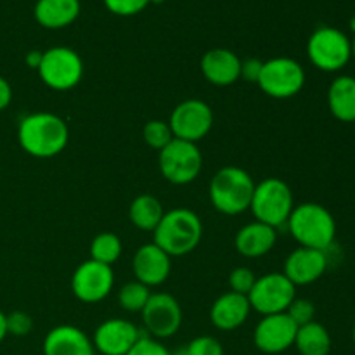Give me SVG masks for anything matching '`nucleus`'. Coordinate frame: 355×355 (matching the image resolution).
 Here are the masks:
<instances>
[{"mask_svg": "<svg viewBox=\"0 0 355 355\" xmlns=\"http://www.w3.org/2000/svg\"><path fill=\"white\" fill-rule=\"evenodd\" d=\"M21 149L33 158L47 159L61 155L69 141V128L61 116L49 111L26 114L17 125Z\"/></svg>", "mask_w": 355, "mask_h": 355, "instance_id": "obj_1", "label": "nucleus"}, {"mask_svg": "<svg viewBox=\"0 0 355 355\" xmlns=\"http://www.w3.org/2000/svg\"><path fill=\"white\" fill-rule=\"evenodd\" d=\"M203 238L201 218L189 208L165 211L153 232V243L170 257H184L194 252Z\"/></svg>", "mask_w": 355, "mask_h": 355, "instance_id": "obj_2", "label": "nucleus"}, {"mask_svg": "<svg viewBox=\"0 0 355 355\" xmlns=\"http://www.w3.org/2000/svg\"><path fill=\"white\" fill-rule=\"evenodd\" d=\"M286 225L295 241L304 248L326 252L336 238L335 217L319 203L297 205Z\"/></svg>", "mask_w": 355, "mask_h": 355, "instance_id": "obj_3", "label": "nucleus"}, {"mask_svg": "<svg viewBox=\"0 0 355 355\" xmlns=\"http://www.w3.org/2000/svg\"><path fill=\"white\" fill-rule=\"evenodd\" d=\"M255 182L241 166H222L210 180V201L224 215H239L250 210Z\"/></svg>", "mask_w": 355, "mask_h": 355, "instance_id": "obj_4", "label": "nucleus"}, {"mask_svg": "<svg viewBox=\"0 0 355 355\" xmlns=\"http://www.w3.org/2000/svg\"><path fill=\"white\" fill-rule=\"evenodd\" d=\"M293 208V193L283 179L267 177L262 182L255 184L252 203H250V210L255 220L277 229L286 224Z\"/></svg>", "mask_w": 355, "mask_h": 355, "instance_id": "obj_5", "label": "nucleus"}, {"mask_svg": "<svg viewBox=\"0 0 355 355\" xmlns=\"http://www.w3.org/2000/svg\"><path fill=\"white\" fill-rule=\"evenodd\" d=\"M307 55L321 71L336 73L352 59V40L338 28L321 26L309 37Z\"/></svg>", "mask_w": 355, "mask_h": 355, "instance_id": "obj_6", "label": "nucleus"}, {"mask_svg": "<svg viewBox=\"0 0 355 355\" xmlns=\"http://www.w3.org/2000/svg\"><path fill=\"white\" fill-rule=\"evenodd\" d=\"M37 71L49 89L64 92L75 89L82 82L83 61L76 51L59 45L42 52Z\"/></svg>", "mask_w": 355, "mask_h": 355, "instance_id": "obj_7", "label": "nucleus"}, {"mask_svg": "<svg viewBox=\"0 0 355 355\" xmlns=\"http://www.w3.org/2000/svg\"><path fill=\"white\" fill-rule=\"evenodd\" d=\"M162 175L175 186H186L198 179L203 168V155L194 142L173 139L158 155Z\"/></svg>", "mask_w": 355, "mask_h": 355, "instance_id": "obj_8", "label": "nucleus"}, {"mask_svg": "<svg viewBox=\"0 0 355 355\" xmlns=\"http://www.w3.org/2000/svg\"><path fill=\"white\" fill-rule=\"evenodd\" d=\"M259 87L272 99H290L305 85V69L291 58H272L262 62Z\"/></svg>", "mask_w": 355, "mask_h": 355, "instance_id": "obj_9", "label": "nucleus"}, {"mask_svg": "<svg viewBox=\"0 0 355 355\" xmlns=\"http://www.w3.org/2000/svg\"><path fill=\"white\" fill-rule=\"evenodd\" d=\"M297 298V286L283 272H269L257 277L248 302L252 311L262 315L283 314Z\"/></svg>", "mask_w": 355, "mask_h": 355, "instance_id": "obj_10", "label": "nucleus"}, {"mask_svg": "<svg viewBox=\"0 0 355 355\" xmlns=\"http://www.w3.org/2000/svg\"><path fill=\"white\" fill-rule=\"evenodd\" d=\"M168 125L173 137L198 144L214 127V111L201 99L182 101L173 107Z\"/></svg>", "mask_w": 355, "mask_h": 355, "instance_id": "obj_11", "label": "nucleus"}, {"mask_svg": "<svg viewBox=\"0 0 355 355\" xmlns=\"http://www.w3.org/2000/svg\"><path fill=\"white\" fill-rule=\"evenodd\" d=\"M142 324L151 338L166 340L177 335L182 326V309L170 293H151L148 304L141 312Z\"/></svg>", "mask_w": 355, "mask_h": 355, "instance_id": "obj_12", "label": "nucleus"}, {"mask_svg": "<svg viewBox=\"0 0 355 355\" xmlns=\"http://www.w3.org/2000/svg\"><path fill=\"white\" fill-rule=\"evenodd\" d=\"M114 272L111 266L89 259L80 263L71 276V291L83 304H97L111 293Z\"/></svg>", "mask_w": 355, "mask_h": 355, "instance_id": "obj_13", "label": "nucleus"}, {"mask_svg": "<svg viewBox=\"0 0 355 355\" xmlns=\"http://www.w3.org/2000/svg\"><path fill=\"white\" fill-rule=\"evenodd\" d=\"M297 331L298 326L291 321L286 312L262 315L259 324L253 329V343L263 354H283L293 347Z\"/></svg>", "mask_w": 355, "mask_h": 355, "instance_id": "obj_14", "label": "nucleus"}, {"mask_svg": "<svg viewBox=\"0 0 355 355\" xmlns=\"http://www.w3.org/2000/svg\"><path fill=\"white\" fill-rule=\"evenodd\" d=\"M141 336V331L134 322L113 318L97 326L92 343L94 349L103 355H127Z\"/></svg>", "mask_w": 355, "mask_h": 355, "instance_id": "obj_15", "label": "nucleus"}, {"mask_svg": "<svg viewBox=\"0 0 355 355\" xmlns=\"http://www.w3.org/2000/svg\"><path fill=\"white\" fill-rule=\"evenodd\" d=\"M135 281L148 288L159 286L168 279L172 272V257L163 252L155 243H146L135 252L132 260Z\"/></svg>", "mask_w": 355, "mask_h": 355, "instance_id": "obj_16", "label": "nucleus"}, {"mask_svg": "<svg viewBox=\"0 0 355 355\" xmlns=\"http://www.w3.org/2000/svg\"><path fill=\"white\" fill-rule=\"evenodd\" d=\"M328 269V257L326 252L312 248L293 250L284 260L283 274L295 284V286H307L315 283L324 276Z\"/></svg>", "mask_w": 355, "mask_h": 355, "instance_id": "obj_17", "label": "nucleus"}, {"mask_svg": "<svg viewBox=\"0 0 355 355\" xmlns=\"http://www.w3.org/2000/svg\"><path fill=\"white\" fill-rule=\"evenodd\" d=\"M201 73L217 87H229L241 78V59L229 49H211L201 58Z\"/></svg>", "mask_w": 355, "mask_h": 355, "instance_id": "obj_18", "label": "nucleus"}, {"mask_svg": "<svg viewBox=\"0 0 355 355\" xmlns=\"http://www.w3.org/2000/svg\"><path fill=\"white\" fill-rule=\"evenodd\" d=\"M44 355H96L85 331L71 324L55 326L45 335Z\"/></svg>", "mask_w": 355, "mask_h": 355, "instance_id": "obj_19", "label": "nucleus"}, {"mask_svg": "<svg viewBox=\"0 0 355 355\" xmlns=\"http://www.w3.org/2000/svg\"><path fill=\"white\" fill-rule=\"evenodd\" d=\"M250 312L252 307L248 297L229 290L211 304L210 321L220 331H234L245 324L246 319L250 318Z\"/></svg>", "mask_w": 355, "mask_h": 355, "instance_id": "obj_20", "label": "nucleus"}, {"mask_svg": "<svg viewBox=\"0 0 355 355\" xmlns=\"http://www.w3.org/2000/svg\"><path fill=\"white\" fill-rule=\"evenodd\" d=\"M277 241V229L255 220L243 225L234 238V246L239 255L246 259H259L267 255Z\"/></svg>", "mask_w": 355, "mask_h": 355, "instance_id": "obj_21", "label": "nucleus"}, {"mask_svg": "<svg viewBox=\"0 0 355 355\" xmlns=\"http://www.w3.org/2000/svg\"><path fill=\"white\" fill-rule=\"evenodd\" d=\"M80 10V0H37L33 16L40 26L47 30H61L75 23Z\"/></svg>", "mask_w": 355, "mask_h": 355, "instance_id": "obj_22", "label": "nucleus"}, {"mask_svg": "<svg viewBox=\"0 0 355 355\" xmlns=\"http://www.w3.org/2000/svg\"><path fill=\"white\" fill-rule=\"evenodd\" d=\"M328 107L336 120L355 123V78L350 75L336 76L328 89Z\"/></svg>", "mask_w": 355, "mask_h": 355, "instance_id": "obj_23", "label": "nucleus"}, {"mask_svg": "<svg viewBox=\"0 0 355 355\" xmlns=\"http://www.w3.org/2000/svg\"><path fill=\"white\" fill-rule=\"evenodd\" d=\"M163 215H165V210H163L162 201L153 194H139L128 208V218L132 225L146 232H155Z\"/></svg>", "mask_w": 355, "mask_h": 355, "instance_id": "obj_24", "label": "nucleus"}, {"mask_svg": "<svg viewBox=\"0 0 355 355\" xmlns=\"http://www.w3.org/2000/svg\"><path fill=\"white\" fill-rule=\"evenodd\" d=\"M293 347L300 355H329L331 352V336L326 326L312 321L309 324L298 326Z\"/></svg>", "mask_w": 355, "mask_h": 355, "instance_id": "obj_25", "label": "nucleus"}, {"mask_svg": "<svg viewBox=\"0 0 355 355\" xmlns=\"http://www.w3.org/2000/svg\"><path fill=\"white\" fill-rule=\"evenodd\" d=\"M121 239L114 232H101L90 243V259L104 266H113L121 255Z\"/></svg>", "mask_w": 355, "mask_h": 355, "instance_id": "obj_26", "label": "nucleus"}, {"mask_svg": "<svg viewBox=\"0 0 355 355\" xmlns=\"http://www.w3.org/2000/svg\"><path fill=\"white\" fill-rule=\"evenodd\" d=\"M149 290L151 288L139 283V281L123 284L121 290L118 291V304L127 312H142L144 305L148 304L149 297H151V291Z\"/></svg>", "mask_w": 355, "mask_h": 355, "instance_id": "obj_27", "label": "nucleus"}, {"mask_svg": "<svg viewBox=\"0 0 355 355\" xmlns=\"http://www.w3.org/2000/svg\"><path fill=\"white\" fill-rule=\"evenodd\" d=\"M142 139H144V142L149 148L156 149V151H162L175 137H173L168 121L149 120L144 125V128H142Z\"/></svg>", "mask_w": 355, "mask_h": 355, "instance_id": "obj_28", "label": "nucleus"}, {"mask_svg": "<svg viewBox=\"0 0 355 355\" xmlns=\"http://www.w3.org/2000/svg\"><path fill=\"white\" fill-rule=\"evenodd\" d=\"M255 281V272H253L252 269H248V267H236V269L231 270V274H229V288H231V291L239 295H246V297H248V293L252 291Z\"/></svg>", "mask_w": 355, "mask_h": 355, "instance_id": "obj_29", "label": "nucleus"}, {"mask_svg": "<svg viewBox=\"0 0 355 355\" xmlns=\"http://www.w3.org/2000/svg\"><path fill=\"white\" fill-rule=\"evenodd\" d=\"M286 314L290 315L291 321H293L295 324L304 326L314 321L315 307L311 300H307V298H295V300L291 302L290 307H288Z\"/></svg>", "mask_w": 355, "mask_h": 355, "instance_id": "obj_30", "label": "nucleus"}, {"mask_svg": "<svg viewBox=\"0 0 355 355\" xmlns=\"http://www.w3.org/2000/svg\"><path fill=\"white\" fill-rule=\"evenodd\" d=\"M187 355H224V347L214 336H196L186 347Z\"/></svg>", "mask_w": 355, "mask_h": 355, "instance_id": "obj_31", "label": "nucleus"}, {"mask_svg": "<svg viewBox=\"0 0 355 355\" xmlns=\"http://www.w3.org/2000/svg\"><path fill=\"white\" fill-rule=\"evenodd\" d=\"M103 2L110 12L121 17L135 16L149 6V0H103Z\"/></svg>", "mask_w": 355, "mask_h": 355, "instance_id": "obj_32", "label": "nucleus"}, {"mask_svg": "<svg viewBox=\"0 0 355 355\" xmlns=\"http://www.w3.org/2000/svg\"><path fill=\"white\" fill-rule=\"evenodd\" d=\"M33 329V319L23 311H14L7 314V333L14 336H26Z\"/></svg>", "mask_w": 355, "mask_h": 355, "instance_id": "obj_33", "label": "nucleus"}, {"mask_svg": "<svg viewBox=\"0 0 355 355\" xmlns=\"http://www.w3.org/2000/svg\"><path fill=\"white\" fill-rule=\"evenodd\" d=\"M127 355H172L159 340L151 336H141L139 342L128 350Z\"/></svg>", "mask_w": 355, "mask_h": 355, "instance_id": "obj_34", "label": "nucleus"}, {"mask_svg": "<svg viewBox=\"0 0 355 355\" xmlns=\"http://www.w3.org/2000/svg\"><path fill=\"white\" fill-rule=\"evenodd\" d=\"M260 68H262V61H259V59H246V61H241V76L248 80V82L257 83L260 75Z\"/></svg>", "mask_w": 355, "mask_h": 355, "instance_id": "obj_35", "label": "nucleus"}, {"mask_svg": "<svg viewBox=\"0 0 355 355\" xmlns=\"http://www.w3.org/2000/svg\"><path fill=\"white\" fill-rule=\"evenodd\" d=\"M10 101H12V89H10V83L7 82L3 76H0V111L7 110Z\"/></svg>", "mask_w": 355, "mask_h": 355, "instance_id": "obj_36", "label": "nucleus"}, {"mask_svg": "<svg viewBox=\"0 0 355 355\" xmlns=\"http://www.w3.org/2000/svg\"><path fill=\"white\" fill-rule=\"evenodd\" d=\"M40 59H42V52L38 51H31L26 54V64L30 66V68H38V64H40Z\"/></svg>", "mask_w": 355, "mask_h": 355, "instance_id": "obj_37", "label": "nucleus"}, {"mask_svg": "<svg viewBox=\"0 0 355 355\" xmlns=\"http://www.w3.org/2000/svg\"><path fill=\"white\" fill-rule=\"evenodd\" d=\"M7 335H9V333H7V314H3V312L0 311V343L6 340Z\"/></svg>", "mask_w": 355, "mask_h": 355, "instance_id": "obj_38", "label": "nucleus"}, {"mask_svg": "<svg viewBox=\"0 0 355 355\" xmlns=\"http://www.w3.org/2000/svg\"><path fill=\"white\" fill-rule=\"evenodd\" d=\"M350 28H352V31L355 33V16L350 19Z\"/></svg>", "mask_w": 355, "mask_h": 355, "instance_id": "obj_39", "label": "nucleus"}, {"mask_svg": "<svg viewBox=\"0 0 355 355\" xmlns=\"http://www.w3.org/2000/svg\"><path fill=\"white\" fill-rule=\"evenodd\" d=\"M172 355H187V352H186V349H180L179 352H177V354H172Z\"/></svg>", "mask_w": 355, "mask_h": 355, "instance_id": "obj_40", "label": "nucleus"}, {"mask_svg": "<svg viewBox=\"0 0 355 355\" xmlns=\"http://www.w3.org/2000/svg\"><path fill=\"white\" fill-rule=\"evenodd\" d=\"M352 58L355 59V37H354V40H352Z\"/></svg>", "mask_w": 355, "mask_h": 355, "instance_id": "obj_41", "label": "nucleus"}, {"mask_svg": "<svg viewBox=\"0 0 355 355\" xmlns=\"http://www.w3.org/2000/svg\"><path fill=\"white\" fill-rule=\"evenodd\" d=\"M165 2V0H149V3H162Z\"/></svg>", "mask_w": 355, "mask_h": 355, "instance_id": "obj_42", "label": "nucleus"}, {"mask_svg": "<svg viewBox=\"0 0 355 355\" xmlns=\"http://www.w3.org/2000/svg\"><path fill=\"white\" fill-rule=\"evenodd\" d=\"M352 340H354V345H355V324H354V329H352Z\"/></svg>", "mask_w": 355, "mask_h": 355, "instance_id": "obj_43", "label": "nucleus"}, {"mask_svg": "<svg viewBox=\"0 0 355 355\" xmlns=\"http://www.w3.org/2000/svg\"><path fill=\"white\" fill-rule=\"evenodd\" d=\"M354 125H355V123H354Z\"/></svg>", "mask_w": 355, "mask_h": 355, "instance_id": "obj_44", "label": "nucleus"}]
</instances>
